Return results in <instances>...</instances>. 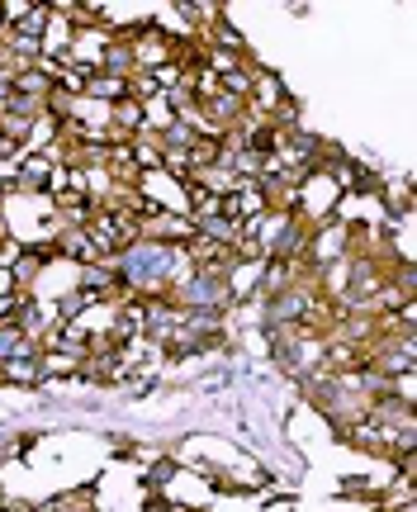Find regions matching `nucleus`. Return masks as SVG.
I'll list each match as a JSON object with an SVG mask.
<instances>
[{"label":"nucleus","mask_w":417,"mask_h":512,"mask_svg":"<svg viewBox=\"0 0 417 512\" xmlns=\"http://www.w3.org/2000/svg\"><path fill=\"white\" fill-rule=\"evenodd\" d=\"M24 351H29V342L19 337L15 323H5V328H0V366H5V361H15V356H24Z\"/></svg>","instance_id":"3"},{"label":"nucleus","mask_w":417,"mask_h":512,"mask_svg":"<svg viewBox=\"0 0 417 512\" xmlns=\"http://www.w3.org/2000/svg\"><path fill=\"white\" fill-rule=\"evenodd\" d=\"M171 479H176V465H171V460H157V465L143 475V484H147V489H166Z\"/></svg>","instance_id":"4"},{"label":"nucleus","mask_w":417,"mask_h":512,"mask_svg":"<svg viewBox=\"0 0 417 512\" xmlns=\"http://www.w3.org/2000/svg\"><path fill=\"white\" fill-rule=\"evenodd\" d=\"M38 512H100L95 508V484H86V489H72V494H57L48 498Z\"/></svg>","instance_id":"2"},{"label":"nucleus","mask_w":417,"mask_h":512,"mask_svg":"<svg viewBox=\"0 0 417 512\" xmlns=\"http://www.w3.org/2000/svg\"><path fill=\"white\" fill-rule=\"evenodd\" d=\"M38 356H43V351L29 347L24 356L5 361V366H0V384H24V389H38V384H43V366H38Z\"/></svg>","instance_id":"1"},{"label":"nucleus","mask_w":417,"mask_h":512,"mask_svg":"<svg viewBox=\"0 0 417 512\" xmlns=\"http://www.w3.org/2000/svg\"><path fill=\"white\" fill-rule=\"evenodd\" d=\"M0 294H19V290H15V280H10V271H5V266H0Z\"/></svg>","instance_id":"5"},{"label":"nucleus","mask_w":417,"mask_h":512,"mask_svg":"<svg viewBox=\"0 0 417 512\" xmlns=\"http://www.w3.org/2000/svg\"><path fill=\"white\" fill-rule=\"evenodd\" d=\"M0 512H15V503H10V508H0Z\"/></svg>","instance_id":"6"}]
</instances>
